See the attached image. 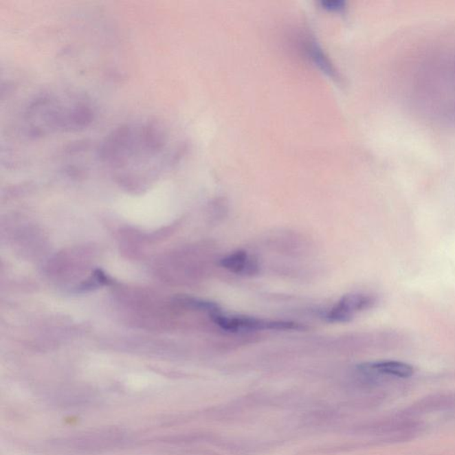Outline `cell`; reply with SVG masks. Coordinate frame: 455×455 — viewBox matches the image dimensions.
I'll return each mask as SVG.
<instances>
[{
  "instance_id": "obj_1",
  "label": "cell",
  "mask_w": 455,
  "mask_h": 455,
  "mask_svg": "<svg viewBox=\"0 0 455 455\" xmlns=\"http://www.w3.org/2000/svg\"><path fill=\"white\" fill-rule=\"evenodd\" d=\"M99 162L117 177L129 180L151 177L171 168L178 146L168 126L157 120L120 126L98 148Z\"/></svg>"
},
{
  "instance_id": "obj_2",
  "label": "cell",
  "mask_w": 455,
  "mask_h": 455,
  "mask_svg": "<svg viewBox=\"0 0 455 455\" xmlns=\"http://www.w3.org/2000/svg\"><path fill=\"white\" fill-rule=\"evenodd\" d=\"M95 116L92 103L86 96L67 90L41 93L23 112L24 133L32 138L81 131L90 126Z\"/></svg>"
},
{
  "instance_id": "obj_3",
  "label": "cell",
  "mask_w": 455,
  "mask_h": 455,
  "mask_svg": "<svg viewBox=\"0 0 455 455\" xmlns=\"http://www.w3.org/2000/svg\"><path fill=\"white\" fill-rule=\"evenodd\" d=\"M214 321L221 329L230 332H247V331H300L305 329L301 324L290 322V321H273L245 316H227L223 312L210 315Z\"/></svg>"
},
{
  "instance_id": "obj_4",
  "label": "cell",
  "mask_w": 455,
  "mask_h": 455,
  "mask_svg": "<svg viewBox=\"0 0 455 455\" xmlns=\"http://www.w3.org/2000/svg\"><path fill=\"white\" fill-rule=\"evenodd\" d=\"M376 302L371 294H346L327 311L326 318L332 323L350 322L357 314L374 307Z\"/></svg>"
},
{
  "instance_id": "obj_5",
  "label": "cell",
  "mask_w": 455,
  "mask_h": 455,
  "mask_svg": "<svg viewBox=\"0 0 455 455\" xmlns=\"http://www.w3.org/2000/svg\"><path fill=\"white\" fill-rule=\"evenodd\" d=\"M454 406L455 397L447 395V394H439V395L429 396L425 399L419 400L399 415L414 419L418 415L445 410V409L454 408Z\"/></svg>"
},
{
  "instance_id": "obj_6",
  "label": "cell",
  "mask_w": 455,
  "mask_h": 455,
  "mask_svg": "<svg viewBox=\"0 0 455 455\" xmlns=\"http://www.w3.org/2000/svg\"><path fill=\"white\" fill-rule=\"evenodd\" d=\"M361 372L367 375L390 376L396 378H409L414 374V369L408 363L401 361H380V362L363 364L359 366Z\"/></svg>"
},
{
  "instance_id": "obj_7",
  "label": "cell",
  "mask_w": 455,
  "mask_h": 455,
  "mask_svg": "<svg viewBox=\"0 0 455 455\" xmlns=\"http://www.w3.org/2000/svg\"><path fill=\"white\" fill-rule=\"evenodd\" d=\"M223 268L236 274L254 275L258 271L256 260L245 251H236L221 260Z\"/></svg>"
},
{
  "instance_id": "obj_8",
  "label": "cell",
  "mask_w": 455,
  "mask_h": 455,
  "mask_svg": "<svg viewBox=\"0 0 455 455\" xmlns=\"http://www.w3.org/2000/svg\"><path fill=\"white\" fill-rule=\"evenodd\" d=\"M305 50L307 52L309 58L314 63V65H316L324 74L329 76L333 80H337V71H335V67L330 63L329 59L324 54L322 48L320 47V45L317 43L315 39H309V41L308 39L307 42H306Z\"/></svg>"
},
{
  "instance_id": "obj_9",
  "label": "cell",
  "mask_w": 455,
  "mask_h": 455,
  "mask_svg": "<svg viewBox=\"0 0 455 455\" xmlns=\"http://www.w3.org/2000/svg\"><path fill=\"white\" fill-rule=\"evenodd\" d=\"M323 7L329 9L330 11H339L344 8V2L340 0H333V1L323 2Z\"/></svg>"
}]
</instances>
